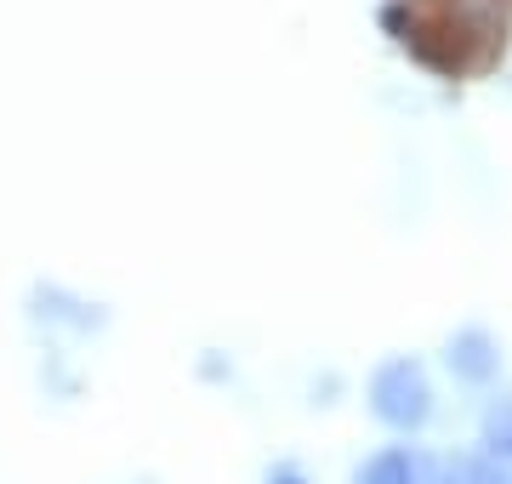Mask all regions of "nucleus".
I'll list each match as a JSON object with an SVG mask.
<instances>
[{"mask_svg": "<svg viewBox=\"0 0 512 484\" xmlns=\"http://www.w3.org/2000/svg\"><path fill=\"white\" fill-rule=\"evenodd\" d=\"M370 410L399 433L421 428L433 416V382H427V371H421L416 359H387L382 371L370 376Z\"/></svg>", "mask_w": 512, "mask_h": 484, "instance_id": "nucleus-1", "label": "nucleus"}, {"mask_svg": "<svg viewBox=\"0 0 512 484\" xmlns=\"http://www.w3.org/2000/svg\"><path fill=\"white\" fill-rule=\"evenodd\" d=\"M444 365L461 376V382H490L495 371H501V354H495L490 331H478V325H467V331L450 336V348H444Z\"/></svg>", "mask_w": 512, "mask_h": 484, "instance_id": "nucleus-2", "label": "nucleus"}, {"mask_svg": "<svg viewBox=\"0 0 512 484\" xmlns=\"http://www.w3.org/2000/svg\"><path fill=\"white\" fill-rule=\"evenodd\" d=\"M461 479L467 484H512V450H478L473 462H461Z\"/></svg>", "mask_w": 512, "mask_h": 484, "instance_id": "nucleus-3", "label": "nucleus"}, {"mask_svg": "<svg viewBox=\"0 0 512 484\" xmlns=\"http://www.w3.org/2000/svg\"><path fill=\"white\" fill-rule=\"evenodd\" d=\"M410 467H416V456L382 450V456H370V462L359 467V484H410Z\"/></svg>", "mask_w": 512, "mask_h": 484, "instance_id": "nucleus-4", "label": "nucleus"}, {"mask_svg": "<svg viewBox=\"0 0 512 484\" xmlns=\"http://www.w3.org/2000/svg\"><path fill=\"white\" fill-rule=\"evenodd\" d=\"M484 445L490 450H512V399H495L484 416Z\"/></svg>", "mask_w": 512, "mask_h": 484, "instance_id": "nucleus-5", "label": "nucleus"}, {"mask_svg": "<svg viewBox=\"0 0 512 484\" xmlns=\"http://www.w3.org/2000/svg\"><path fill=\"white\" fill-rule=\"evenodd\" d=\"M410 484H467V479H461V462H433V456H416Z\"/></svg>", "mask_w": 512, "mask_h": 484, "instance_id": "nucleus-6", "label": "nucleus"}, {"mask_svg": "<svg viewBox=\"0 0 512 484\" xmlns=\"http://www.w3.org/2000/svg\"><path fill=\"white\" fill-rule=\"evenodd\" d=\"M274 484H302V473H291V467H285V473H274Z\"/></svg>", "mask_w": 512, "mask_h": 484, "instance_id": "nucleus-7", "label": "nucleus"}]
</instances>
